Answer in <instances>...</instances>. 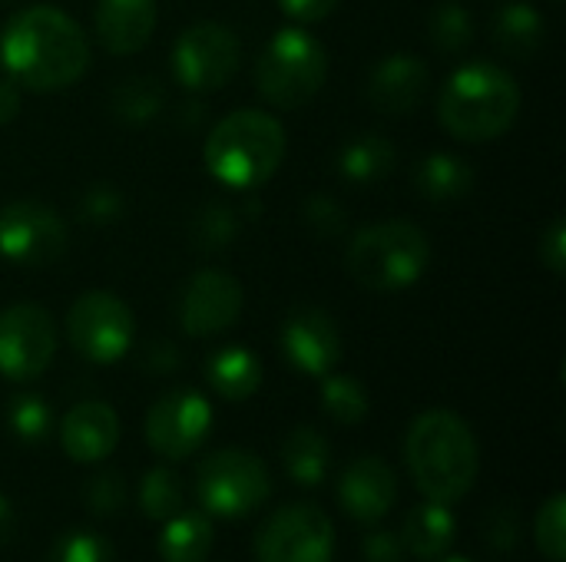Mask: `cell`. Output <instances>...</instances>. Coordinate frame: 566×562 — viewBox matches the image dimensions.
I'll use <instances>...</instances> for the list:
<instances>
[{"label":"cell","mask_w":566,"mask_h":562,"mask_svg":"<svg viewBox=\"0 0 566 562\" xmlns=\"http://www.w3.org/2000/svg\"><path fill=\"white\" fill-rule=\"evenodd\" d=\"M0 66L20 89L60 93L76 86L90 70V40L60 7L33 3L3 23Z\"/></svg>","instance_id":"obj_1"},{"label":"cell","mask_w":566,"mask_h":562,"mask_svg":"<svg viewBox=\"0 0 566 562\" xmlns=\"http://www.w3.org/2000/svg\"><path fill=\"white\" fill-rule=\"evenodd\" d=\"M405 460L418 490L444 507L471 494L481 467L474 431L454 411H424L415 417L405 441Z\"/></svg>","instance_id":"obj_2"},{"label":"cell","mask_w":566,"mask_h":562,"mask_svg":"<svg viewBox=\"0 0 566 562\" xmlns=\"http://www.w3.org/2000/svg\"><path fill=\"white\" fill-rule=\"evenodd\" d=\"M521 86L511 70L491 60L458 66L438 93V119L461 142H494L521 116Z\"/></svg>","instance_id":"obj_3"},{"label":"cell","mask_w":566,"mask_h":562,"mask_svg":"<svg viewBox=\"0 0 566 562\" xmlns=\"http://www.w3.org/2000/svg\"><path fill=\"white\" fill-rule=\"evenodd\" d=\"M285 149V126L275 119V113L232 109L209 129L202 162L219 185L245 192L265 185L279 172Z\"/></svg>","instance_id":"obj_4"},{"label":"cell","mask_w":566,"mask_h":562,"mask_svg":"<svg viewBox=\"0 0 566 562\" xmlns=\"http://www.w3.org/2000/svg\"><path fill=\"white\" fill-rule=\"evenodd\" d=\"M345 268L361 288L375 295H398L428 275L431 238L408 219L365 225L345 245Z\"/></svg>","instance_id":"obj_5"},{"label":"cell","mask_w":566,"mask_h":562,"mask_svg":"<svg viewBox=\"0 0 566 562\" xmlns=\"http://www.w3.org/2000/svg\"><path fill=\"white\" fill-rule=\"evenodd\" d=\"M328 79V50L325 43L302 30L282 26L269 36L255 60V89L275 109L308 106Z\"/></svg>","instance_id":"obj_6"},{"label":"cell","mask_w":566,"mask_h":562,"mask_svg":"<svg viewBox=\"0 0 566 562\" xmlns=\"http://www.w3.org/2000/svg\"><path fill=\"white\" fill-rule=\"evenodd\" d=\"M272 494V477L262 457L226 447L209 454L196 470V497L206 513L222 520H239L259 510Z\"/></svg>","instance_id":"obj_7"},{"label":"cell","mask_w":566,"mask_h":562,"mask_svg":"<svg viewBox=\"0 0 566 562\" xmlns=\"http://www.w3.org/2000/svg\"><path fill=\"white\" fill-rule=\"evenodd\" d=\"M66 341L83 361L113 364L133 348L136 318L116 291L90 288L66 311Z\"/></svg>","instance_id":"obj_8"},{"label":"cell","mask_w":566,"mask_h":562,"mask_svg":"<svg viewBox=\"0 0 566 562\" xmlns=\"http://www.w3.org/2000/svg\"><path fill=\"white\" fill-rule=\"evenodd\" d=\"M172 76L186 93H216L222 86L232 83V76L242 66V43L239 36L216 20H199L189 23L176 43H172V56H169Z\"/></svg>","instance_id":"obj_9"},{"label":"cell","mask_w":566,"mask_h":562,"mask_svg":"<svg viewBox=\"0 0 566 562\" xmlns=\"http://www.w3.org/2000/svg\"><path fill=\"white\" fill-rule=\"evenodd\" d=\"M70 248L66 219L40 199L0 205V258L20 268H46Z\"/></svg>","instance_id":"obj_10"},{"label":"cell","mask_w":566,"mask_h":562,"mask_svg":"<svg viewBox=\"0 0 566 562\" xmlns=\"http://www.w3.org/2000/svg\"><path fill=\"white\" fill-rule=\"evenodd\" d=\"M60 344L53 315L43 305H10L0 311V378L27 384L40 378Z\"/></svg>","instance_id":"obj_11"},{"label":"cell","mask_w":566,"mask_h":562,"mask_svg":"<svg viewBox=\"0 0 566 562\" xmlns=\"http://www.w3.org/2000/svg\"><path fill=\"white\" fill-rule=\"evenodd\" d=\"M335 547L332 520L312 503L275 510L255 533L259 562H328Z\"/></svg>","instance_id":"obj_12"},{"label":"cell","mask_w":566,"mask_h":562,"mask_svg":"<svg viewBox=\"0 0 566 562\" xmlns=\"http://www.w3.org/2000/svg\"><path fill=\"white\" fill-rule=\"evenodd\" d=\"M245 308V291L226 268H199L179 291V325L189 338H216L229 331Z\"/></svg>","instance_id":"obj_13"},{"label":"cell","mask_w":566,"mask_h":562,"mask_svg":"<svg viewBox=\"0 0 566 562\" xmlns=\"http://www.w3.org/2000/svg\"><path fill=\"white\" fill-rule=\"evenodd\" d=\"M212 431V407L199 391H169L146 414V441L166 460L192 457Z\"/></svg>","instance_id":"obj_14"},{"label":"cell","mask_w":566,"mask_h":562,"mask_svg":"<svg viewBox=\"0 0 566 562\" xmlns=\"http://www.w3.org/2000/svg\"><path fill=\"white\" fill-rule=\"evenodd\" d=\"M279 344L285 361L308 378H325L342 361V331L335 318L315 305H302L285 315Z\"/></svg>","instance_id":"obj_15"},{"label":"cell","mask_w":566,"mask_h":562,"mask_svg":"<svg viewBox=\"0 0 566 562\" xmlns=\"http://www.w3.org/2000/svg\"><path fill=\"white\" fill-rule=\"evenodd\" d=\"M431 86V70L418 53H388L368 73V103L381 116H408L415 113Z\"/></svg>","instance_id":"obj_16"},{"label":"cell","mask_w":566,"mask_h":562,"mask_svg":"<svg viewBox=\"0 0 566 562\" xmlns=\"http://www.w3.org/2000/svg\"><path fill=\"white\" fill-rule=\"evenodd\" d=\"M338 500L358 523H378L398 500V480L381 457H358L338 480Z\"/></svg>","instance_id":"obj_17"},{"label":"cell","mask_w":566,"mask_h":562,"mask_svg":"<svg viewBox=\"0 0 566 562\" xmlns=\"http://www.w3.org/2000/svg\"><path fill=\"white\" fill-rule=\"evenodd\" d=\"M60 444L76 464H99L119 444V417L103 401H80L60 424Z\"/></svg>","instance_id":"obj_18"},{"label":"cell","mask_w":566,"mask_h":562,"mask_svg":"<svg viewBox=\"0 0 566 562\" xmlns=\"http://www.w3.org/2000/svg\"><path fill=\"white\" fill-rule=\"evenodd\" d=\"M156 17V0H96L93 30L106 53L133 56L153 40Z\"/></svg>","instance_id":"obj_19"},{"label":"cell","mask_w":566,"mask_h":562,"mask_svg":"<svg viewBox=\"0 0 566 562\" xmlns=\"http://www.w3.org/2000/svg\"><path fill=\"white\" fill-rule=\"evenodd\" d=\"M491 40L511 60H534L547 40V20L527 0L504 3L491 20Z\"/></svg>","instance_id":"obj_20"},{"label":"cell","mask_w":566,"mask_h":562,"mask_svg":"<svg viewBox=\"0 0 566 562\" xmlns=\"http://www.w3.org/2000/svg\"><path fill=\"white\" fill-rule=\"evenodd\" d=\"M395 162H398L395 142L378 132H361V136L345 139L335 156L338 176L352 185H375L388 179L395 172Z\"/></svg>","instance_id":"obj_21"},{"label":"cell","mask_w":566,"mask_h":562,"mask_svg":"<svg viewBox=\"0 0 566 562\" xmlns=\"http://www.w3.org/2000/svg\"><path fill=\"white\" fill-rule=\"evenodd\" d=\"M415 192L424 202H458L474 189V169L464 156L454 152H428L415 166Z\"/></svg>","instance_id":"obj_22"},{"label":"cell","mask_w":566,"mask_h":562,"mask_svg":"<svg viewBox=\"0 0 566 562\" xmlns=\"http://www.w3.org/2000/svg\"><path fill=\"white\" fill-rule=\"evenodd\" d=\"M206 381L222 401H249L262 388V361L242 344H226L206 361Z\"/></svg>","instance_id":"obj_23"},{"label":"cell","mask_w":566,"mask_h":562,"mask_svg":"<svg viewBox=\"0 0 566 562\" xmlns=\"http://www.w3.org/2000/svg\"><path fill=\"white\" fill-rule=\"evenodd\" d=\"M401 543H405V553H411L418 560H434V556L448 553V547L454 543L451 510L434 500L415 507L401 527Z\"/></svg>","instance_id":"obj_24"},{"label":"cell","mask_w":566,"mask_h":562,"mask_svg":"<svg viewBox=\"0 0 566 562\" xmlns=\"http://www.w3.org/2000/svg\"><path fill=\"white\" fill-rule=\"evenodd\" d=\"M216 530L206 513H176L159 533V556L166 562H202L212 550Z\"/></svg>","instance_id":"obj_25"},{"label":"cell","mask_w":566,"mask_h":562,"mask_svg":"<svg viewBox=\"0 0 566 562\" xmlns=\"http://www.w3.org/2000/svg\"><path fill=\"white\" fill-rule=\"evenodd\" d=\"M282 467L302 487H318L332 467V447L315 427H295L282 444Z\"/></svg>","instance_id":"obj_26"},{"label":"cell","mask_w":566,"mask_h":562,"mask_svg":"<svg viewBox=\"0 0 566 562\" xmlns=\"http://www.w3.org/2000/svg\"><path fill=\"white\" fill-rule=\"evenodd\" d=\"M166 89L156 76H126L109 99V109L126 126H146L163 113Z\"/></svg>","instance_id":"obj_27"},{"label":"cell","mask_w":566,"mask_h":562,"mask_svg":"<svg viewBox=\"0 0 566 562\" xmlns=\"http://www.w3.org/2000/svg\"><path fill=\"white\" fill-rule=\"evenodd\" d=\"M322 381V388H318V401H322V411L335 421V424H342V427H355V424H361L365 417H368V407H371V401H368V391H365V384L358 381V378H352V374H325V378H318Z\"/></svg>","instance_id":"obj_28"},{"label":"cell","mask_w":566,"mask_h":562,"mask_svg":"<svg viewBox=\"0 0 566 562\" xmlns=\"http://www.w3.org/2000/svg\"><path fill=\"white\" fill-rule=\"evenodd\" d=\"M474 17L461 0H441L428 13V40L444 56L464 53L474 40Z\"/></svg>","instance_id":"obj_29"},{"label":"cell","mask_w":566,"mask_h":562,"mask_svg":"<svg viewBox=\"0 0 566 562\" xmlns=\"http://www.w3.org/2000/svg\"><path fill=\"white\" fill-rule=\"evenodd\" d=\"M239 238V212L226 202H206L189 222V242L202 255H219Z\"/></svg>","instance_id":"obj_30"},{"label":"cell","mask_w":566,"mask_h":562,"mask_svg":"<svg viewBox=\"0 0 566 562\" xmlns=\"http://www.w3.org/2000/svg\"><path fill=\"white\" fill-rule=\"evenodd\" d=\"M7 427L20 444H43L53 431V411L40 394H17L7 407Z\"/></svg>","instance_id":"obj_31"},{"label":"cell","mask_w":566,"mask_h":562,"mask_svg":"<svg viewBox=\"0 0 566 562\" xmlns=\"http://www.w3.org/2000/svg\"><path fill=\"white\" fill-rule=\"evenodd\" d=\"M139 507L149 520L166 523L182 510V484L169 467H153L139 484Z\"/></svg>","instance_id":"obj_32"},{"label":"cell","mask_w":566,"mask_h":562,"mask_svg":"<svg viewBox=\"0 0 566 562\" xmlns=\"http://www.w3.org/2000/svg\"><path fill=\"white\" fill-rule=\"evenodd\" d=\"M76 215H80V222L96 225V229L116 225L126 215V195L113 182H93L83 189V195L76 202Z\"/></svg>","instance_id":"obj_33"},{"label":"cell","mask_w":566,"mask_h":562,"mask_svg":"<svg viewBox=\"0 0 566 562\" xmlns=\"http://www.w3.org/2000/svg\"><path fill=\"white\" fill-rule=\"evenodd\" d=\"M46 562H116V556L106 537L93 530H70L56 537Z\"/></svg>","instance_id":"obj_34"},{"label":"cell","mask_w":566,"mask_h":562,"mask_svg":"<svg viewBox=\"0 0 566 562\" xmlns=\"http://www.w3.org/2000/svg\"><path fill=\"white\" fill-rule=\"evenodd\" d=\"M302 222L315 238H342L348 232V215L338 199L328 192H315L302 205Z\"/></svg>","instance_id":"obj_35"},{"label":"cell","mask_w":566,"mask_h":562,"mask_svg":"<svg viewBox=\"0 0 566 562\" xmlns=\"http://www.w3.org/2000/svg\"><path fill=\"white\" fill-rule=\"evenodd\" d=\"M537 547L547 560L560 562L566 556V500L554 494L537 513Z\"/></svg>","instance_id":"obj_36"},{"label":"cell","mask_w":566,"mask_h":562,"mask_svg":"<svg viewBox=\"0 0 566 562\" xmlns=\"http://www.w3.org/2000/svg\"><path fill=\"white\" fill-rule=\"evenodd\" d=\"M83 503L96 517H109V513L123 510V503H126V484H123V477L113 474V470L93 474L86 480V487H83Z\"/></svg>","instance_id":"obj_37"},{"label":"cell","mask_w":566,"mask_h":562,"mask_svg":"<svg viewBox=\"0 0 566 562\" xmlns=\"http://www.w3.org/2000/svg\"><path fill=\"white\" fill-rule=\"evenodd\" d=\"M484 540L494 553H514L521 547V513L514 507H494L484 513Z\"/></svg>","instance_id":"obj_38"},{"label":"cell","mask_w":566,"mask_h":562,"mask_svg":"<svg viewBox=\"0 0 566 562\" xmlns=\"http://www.w3.org/2000/svg\"><path fill=\"white\" fill-rule=\"evenodd\" d=\"M537 255H541V265L551 272V275H564L566 272V222L557 215L551 219V225L541 232V245H537Z\"/></svg>","instance_id":"obj_39"},{"label":"cell","mask_w":566,"mask_h":562,"mask_svg":"<svg viewBox=\"0 0 566 562\" xmlns=\"http://www.w3.org/2000/svg\"><path fill=\"white\" fill-rule=\"evenodd\" d=\"M275 3H279V10H282L289 20H295L298 26H305V23H322V20H328V17L338 10L342 0H275Z\"/></svg>","instance_id":"obj_40"},{"label":"cell","mask_w":566,"mask_h":562,"mask_svg":"<svg viewBox=\"0 0 566 562\" xmlns=\"http://www.w3.org/2000/svg\"><path fill=\"white\" fill-rule=\"evenodd\" d=\"M365 560L368 562H405V543L395 533H371L365 540Z\"/></svg>","instance_id":"obj_41"},{"label":"cell","mask_w":566,"mask_h":562,"mask_svg":"<svg viewBox=\"0 0 566 562\" xmlns=\"http://www.w3.org/2000/svg\"><path fill=\"white\" fill-rule=\"evenodd\" d=\"M143 364L153 374H169V371L179 368V348L172 341H153L146 348V354H143Z\"/></svg>","instance_id":"obj_42"},{"label":"cell","mask_w":566,"mask_h":562,"mask_svg":"<svg viewBox=\"0 0 566 562\" xmlns=\"http://www.w3.org/2000/svg\"><path fill=\"white\" fill-rule=\"evenodd\" d=\"M20 106H23V89L10 76L0 79V126L13 123L20 116Z\"/></svg>","instance_id":"obj_43"},{"label":"cell","mask_w":566,"mask_h":562,"mask_svg":"<svg viewBox=\"0 0 566 562\" xmlns=\"http://www.w3.org/2000/svg\"><path fill=\"white\" fill-rule=\"evenodd\" d=\"M10 537H13V507H10V500L0 494V547H3Z\"/></svg>","instance_id":"obj_44"},{"label":"cell","mask_w":566,"mask_h":562,"mask_svg":"<svg viewBox=\"0 0 566 562\" xmlns=\"http://www.w3.org/2000/svg\"><path fill=\"white\" fill-rule=\"evenodd\" d=\"M438 562H471L468 556H444V560H438Z\"/></svg>","instance_id":"obj_45"},{"label":"cell","mask_w":566,"mask_h":562,"mask_svg":"<svg viewBox=\"0 0 566 562\" xmlns=\"http://www.w3.org/2000/svg\"><path fill=\"white\" fill-rule=\"evenodd\" d=\"M554 3H560V0H554Z\"/></svg>","instance_id":"obj_46"}]
</instances>
